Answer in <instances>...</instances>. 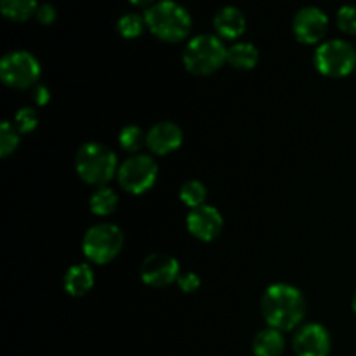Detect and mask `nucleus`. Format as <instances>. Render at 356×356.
<instances>
[{"mask_svg": "<svg viewBox=\"0 0 356 356\" xmlns=\"http://www.w3.org/2000/svg\"><path fill=\"white\" fill-rule=\"evenodd\" d=\"M261 312L270 327L287 332L301 325L306 316V299L291 284H273L261 298Z\"/></svg>", "mask_w": 356, "mask_h": 356, "instance_id": "f257e3e1", "label": "nucleus"}, {"mask_svg": "<svg viewBox=\"0 0 356 356\" xmlns=\"http://www.w3.org/2000/svg\"><path fill=\"white\" fill-rule=\"evenodd\" d=\"M146 28L155 35L159 40L176 44V42L184 40L191 33V21L190 13L186 7L174 0H160L152 7L145 10Z\"/></svg>", "mask_w": 356, "mask_h": 356, "instance_id": "f03ea898", "label": "nucleus"}, {"mask_svg": "<svg viewBox=\"0 0 356 356\" xmlns=\"http://www.w3.org/2000/svg\"><path fill=\"white\" fill-rule=\"evenodd\" d=\"M117 155L101 143H86L75 155L76 174L90 186H106L118 172Z\"/></svg>", "mask_w": 356, "mask_h": 356, "instance_id": "7ed1b4c3", "label": "nucleus"}, {"mask_svg": "<svg viewBox=\"0 0 356 356\" xmlns=\"http://www.w3.org/2000/svg\"><path fill=\"white\" fill-rule=\"evenodd\" d=\"M228 58V47L218 35L202 33L190 38L183 51L184 68L197 76H207L222 68Z\"/></svg>", "mask_w": 356, "mask_h": 356, "instance_id": "20e7f679", "label": "nucleus"}, {"mask_svg": "<svg viewBox=\"0 0 356 356\" xmlns=\"http://www.w3.org/2000/svg\"><path fill=\"white\" fill-rule=\"evenodd\" d=\"M124 242V233L117 225L99 222L87 229V233L83 235V256L94 264H108L122 252Z\"/></svg>", "mask_w": 356, "mask_h": 356, "instance_id": "39448f33", "label": "nucleus"}, {"mask_svg": "<svg viewBox=\"0 0 356 356\" xmlns=\"http://www.w3.org/2000/svg\"><path fill=\"white\" fill-rule=\"evenodd\" d=\"M315 68L329 79H344L356 68V49L341 38L323 42L315 51Z\"/></svg>", "mask_w": 356, "mask_h": 356, "instance_id": "423d86ee", "label": "nucleus"}, {"mask_svg": "<svg viewBox=\"0 0 356 356\" xmlns=\"http://www.w3.org/2000/svg\"><path fill=\"white\" fill-rule=\"evenodd\" d=\"M40 63L26 51L7 52L0 61V79L10 89L23 90L35 86L40 79Z\"/></svg>", "mask_w": 356, "mask_h": 356, "instance_id": "0eeeda50", "label": "nucleus"}, {"mask_svg": "<svg viewBox=\"0 0 356 356\" xmlns=\"http://www.w3.org/2000/svg\"><path fill=\"white\" fill-rule=\"evenodd\" d=\"M118 184L131 195H143L155 184L159 177V165L155 160L145 153L129 156L118 167Z\"/></svg>", "mask_w": 356, "mask_h": 356, "instance_id": "6e6552de", "label": "nucleus"}, {"mask_svg": "<svg viewBox=\"0 0 356 356\" xmlns=\"http://www.w3.org/2000/svg\"><path fill=\"white\" fill-rule=\"evenodd\" d=\"M139 277L148 287L162 289L177 284L181 277V268L176 257L169 254H149L139 268Z\"/></svg>", "mask_w": 356, "mask_h": 356, "instance_id": "1a4fd4ad", "label": "nucleus"}, {"mask_svg": "<svg viewBox=\"0 0 356 356\" xmlns=\"http://www.w3.org/2000/svg\"><path fill=\"white\" fill-rule=\"evenodd\" d=\"M329 30V17L318 7H302L292 19V31L301 44H318Z\"/></svg>", "mask_w": 356, "mask_h": 356, "instance_id": "9d476101", "label": "nucleus"}, {"mask_svg": "<svg viewBox=\"0 0 356 356\" xmlns=\"http://www.w3.org/2000/svg\"><path fill=\"white\" fill-rule=\"evenodd\" d=\"M332 339L329 330L320 323H306L296 332L292 348L296 356H329Z\"/></svg>", "mask_w": 356, "mask_h": 356, "instance_id": "9b49d317", "label": "nucleus"}, {"mask_svg": "<svg viewBox=\"0 0 356 356\" xmlns=\"http://www.w3.org/2000/svg\"><path fill=\"white\" fill-rule=\"evenodd\" d=\"M222 216L212 205H202V207L191 209L186 218V228L190 235L200 242H212L218 238L222 232Z\"/></svg>", "mask_w": 356, "mask_h": 356, "instance_id": "f8f14e48", "label": "nucleus"}, {"mask_svg": "<svg viewBox=\"0 0 356 356\" xmlns=\"http://www.w3.org/2000/svg\"><path fill=\"white\" fill-rule=\"evenodd\" d=\"M183 145V131L174 122H159L146 132V148L153 155H169Z\"/></svg>", "mask_w": 356, "mask_h": 356, "instance_id": "ddd939ff", "label": "nucleus"}, {"mask_svg": "<svg viewBox=\"0 0 356 356\" xmlns=\"http://www.w3.org/2000/svg\"><path fill=\"white\" fill-rule=\"evenodd\" d=\"M214 30L221 40H238L247 30L245 14L235 6L222 7L214 16Z\"/></svg>", "mask_w": 356, "mask_h": 356, "instance_id": "4468645a", "label": "nucleus"}, {"mask_svg": "<svg viewBox=\"0 0 356 356\" xmlns=\"http://www.w3.org/2000/svg\"><path fill=\"white\" fill-rule=\"evenodd\" d=\"M65 291L68 292L72 298H82V296L89 294L90 289L94 287V271L89 264L80 263L73 264L72 268H68L65 275Z\"/></svg>", "mask_w": 356, "mask_h": 356, "instance_id": "2eb2a0df", "label": "nucleus"}, {"mask_svg": "<svg viewBox=\"0 0 356 356\" xmlns=\"http://www.w3.org/2000/svg\"><path fill=\"white\" fill-rule=\"evenodd\" d=\"M252 351L256 356H282L285 351L284 334L273 327L259 330L252 341Z\"/></svg>", "mask_w": 356, "mask_h": 356, "instance_id": "dca6fc26", "label": "nucleus"}, {"mask_svg": "<svg viewBox=\"0 0 356 356\" xmlns=\"http://www.w3.org/2000/svg\"><path fill=\"white\" fill-rule=\"evenodd\" d=\"M226 63L240 72H249V70L256 68L259 63V51L250 42H236L232 47H228Z\"/></svg>", "mask_w": 356, "mask_h": 356, "instance_id": "f3484780", "label": "nucleus"}, {"mask_svg": "<svg viewBox=\"0 0 356 356\" xmlns=\"http://www.w3.org/2000/svg\"><path fill=\"white\" fill-rule=\"evenodd\" d=\"M37 0H0V13L14 23H24L37 14Z\"/></svg>", "mask_w": 356, "mask_h": 356, "instance_id": "a211bd4d", "label": "nucleus"}, {"mask_svg": "<svg viewBox=\"0 0 356 356\" xmlns=\"http://www.w3.org/2000/svg\"><path fill=\"white\" fill-rule=\"evenodd\" d=\"M89 207L92 214L101 216V218L113 214L118 207V195L108 186L97 188L92 193V197H90Z\"/></svg>", "mask_w": 356, "mask_h": 356, "instance_id": "6ab92c4d", "label": "nucleus"}, {"mask_svg": "<svg viewBox=\"0 0 356 356\" xmlns=\"http://www.w3.org/2000/svg\"><path fill=\"white\" fill-rule=\"evenodd\" d=\"M179 198L186 207H190V211L202 207V205H205V198H207V188L198 179H190L181 186Z\"/></svg>", "mask_w": 356, "mask_h": 356, "instance_id": "aec40b11", "label": "nucleus"}, {"mask_svg": "<svg viewBox=\"0 0 356 356\" xmlns=\"http://www.w3.org/2000/svg\"><path fill=\"white\" fill-rule=\"evenodd\" d=\"M145 28H146L145 16H139V14L136 13L124 14V16L118 17L117 21V31L120 33V37L127 38V40L141 37Z\"/></svg>", "mask_w": 356, "mask_h": 356, "instance_id": "412c9836", "label": "nucleus"}, {"mask_svg": "<svg viewBox=\"0 0 356 356\" xmlns=\"http://www.w3.org/2000/svg\"><path fill=\"white\" fill-rule=\"evenodd\" d=\"M118 143H120L122 149L136 155V153L141 152L143 146H146V134L138 125H127L118 134Z\"/></svg>", "mask_w": 356, "mask_h": 356, "instance_id": "4be33fe9", "label": "nucleus"}, {"mask_svg": "<svg viewBox=\"0 0 356 356\" xmlns=\"http://www.w3.org/2000/svg\"><path fill=\"white\" fill-rule=\"evenodd\" d=\"M19 146V131L10 122H2L0 125V156L7 159Z\"/></svg>", "mask_w": 356, "mask_h": 356, "instance_id": "5701e85b", "label": "nucleus"}, {"mask_svg": "<svg viewBox=\"0 0 356 356\" xmlns=\"http://www.w3.org/2000/svg\"><path fill=\"white\" fill-rule=\"evenodd\" d=\"M14 127L19 131V134H30L37 129L38 125V115L33 108H21L16 115H14Z\"/></svg>", "mask_w": 356, "mask_h": 356, "instance_id": "b1692460", "label": "nucleus"}, {"mask_svg": "<svg viewBox=\"0 0 356 356\" xmlns=\"http://www.w3.org/2000/svg\"><path fill=\"white\" fill-rule=\"evenodd\" d=\"M337 26L348 35H356V6L346 3L337 10Z\"/></svg>", "mask_w": 356, "mask_h": 356, "instance_id": "393cba45", "label": "nucleus"}, {"mask_svg": "<svg viewBox=\"0 0 356 356\" xmlns=\"http://www.w3.org/2000/svg\"><path fill=\"white\" fill-rule=\"evenodd\" d=\"M177 285H179V289L184 294H193V292H197L200 289L202 282L197 273H181Z\"/></svg>", "mask_w": 356, "mask_h": 356, "instance_id": "a878e982", "label": "nucleus"}, {"mask_svg": "<svg viewBox=\"0 0 356 356\" xmlns=\"http://www.w3.org/2000/svg\"><path fill=\"white\" fill-rule=\"evenodd\" d=\"M35 17H37V21L40 24H52L56 21V17H58V10L54 9L52 3H42V6H38Z\"/></svg>", "mask_w": 356, "mask_h": 356, "instance_id": "bb28decb", "label": "nucleus"}, {"mask_svg": "<svg viewBox=\"0 0 356 356\" xmlns=\"http://www.w3.org/2000/svg\"><path fill=\"white\" fill-rule=\"evenodd\" d=\"M33 99L37 103V106H45L51 99V92L45 86H37L35 87V92H33Z\"/></svg>", "mask_w": 356, "mask_h": 356, "instance_id": "cd10ccee", "label": "nucleus"}, {"mask_svg": "<svg viewBox=\"0 0 356 356\" xmlns=\"http://www.w3.org/2000/svg\"><path fill=\"white\" fill-rule=\"evenodd\" d=\"M129 2H131L132 6H138V7H146V9H148V7H152L153 3L156 2V0H129Z\"/></svg>", "mask_w": 356, "mask_h": 356, "instance_id": "c85d7f7f", "label": "nucleus"}, {"mask_svg": "<svg viewBox=\"0 0 356 356\" xmlns=\"http://www.w3.org/2000/svg\"><path fill=\"white\" fill-rule=\"evenodd\" d=\"M351 306H353V312H355V315H356V292H355V296H353V301H351Z\"/></svg>", "mask_w": 356, "mask_h": 356, "instance_id": "c756f323", "label": "nucleus"}]
</instances>
